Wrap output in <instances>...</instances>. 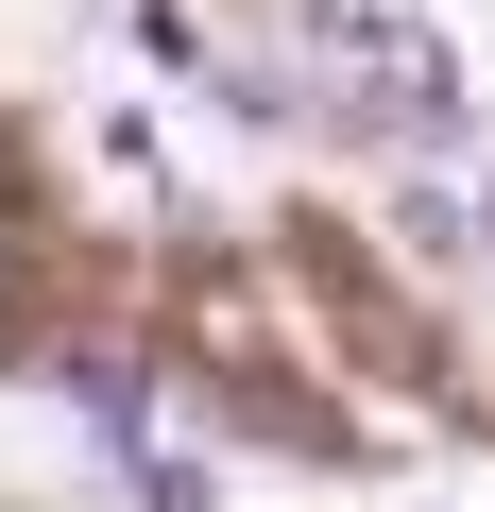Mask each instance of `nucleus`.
Masks as SVG:
<instances>
[]
</instances>
